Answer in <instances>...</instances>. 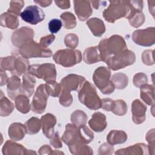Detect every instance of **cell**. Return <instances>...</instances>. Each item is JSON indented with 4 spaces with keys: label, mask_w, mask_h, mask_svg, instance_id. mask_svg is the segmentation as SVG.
Returning a JSON list of instances; mask_svg holds the SVG:
<instances>
[{
    "label": "cell",
    "mask_w": 155,
    "mask_h": 155,
    "mask_svg": "<svg viewBox=\"0 0 155 155\" xmlns=\"http://www.w3.org/2000/svg\"><path fill=\"white\" fill-rule=\"evenodd\" d=\"M152 51L150 50H146L144 51L142 55V59L143 62L148 65H153L154 64L153 58H150V56H153V53H151Z\"/></svg>",
    "instance_id": "bcb514c9"
},
{
    "label": "cell",
    "mask_w": 155,
    "mask_h": 155,
    "mask_svg": "<svg viewBox=\"0 0 155 155\" xmlns=\"http://www.w3.org/2000/svg\"><path fill=\"white\" fill-rule=\"evenodd\" d=\"M87 25L95 36L100 37L105 31V25L103 21L99 18H93L90 19L87 21Z\"/></svg>",
    "instance_id": "d4e9b609"
},
{
    "label": "cell",
    "mask_w": 155,
    "mask_h": 155,
    "mask_svg": "<svg viewBox=\"0 0 155 155\" xmlns=\"http://www.w3.org/2000/svg\"><path fill=\"white\" fill-rule=\"evenodd\" d=\"M114 105V101L109 99V98H105L102 99V107L104 110L107 111H111L113 109Z\"/></svg>",
    "instance_id": "f6af8a7d"
},
{
    "label": "cell",
    "mask_w": 155,
    "mask_h": 155,
    "mask_svg": "<svg viewBox=\"0 0 155 155\" xmlns=\"http://www.w3.org/2000/svg\"><path fill=\"white\" fill-rule=\"evenodd\" d=\"M94 138L93 133L86 126H76L68 124L62 136V141L67 144L71 153L73 154H91L93 150L86 145Z\"/></svg>",
    "instance_id": "6da1fadb"
},
{
    "label": "cell",
    "mask_w": 155,
    "mask_h": 155,
    "mask_svg": "<svg viewBox=\"0 0 155 155\" xmlns=\"http://www.w3.org/2000/svg\"><path fill=\"white\" fill-rule=\"evenodd\" d=\"M62 25V21L58 19H52L50 21V22L48 24L49 31L52 34H54L58 32L61 30Z\"/></svg>",
    "instance_id": "7bdbcfd3"
},
{
    "label": "cell",
    "mask_w": 155,
    "mask_h": 155,
    "mask_svg": "<svg viewBox=\"0 0 155 155\" xmlns=\"http://www.w3.org/2000/svg\"><path fill=\"white\" fill-rule=\"evenodd\" d=\"M34 31L28 27H24L16 30L12 36V42L13 45L20 47L25 43L32 41L34 37Z\"/></svg>",
    "instance_id": "4fadbf2b"
},
{
    "label": "cell",
    "mask_w": 155,
    "mask_h": 155,
    "mask_svg": "<svg viewBox=\"0 0 155 155\" xmlns=\"http://www.w3.org/2000/svg\"><path fill=\"white\" fill-rule=\"evenodd\" d=\"M90 127L94 131H102L107 126L105 116L100 112L94 113L91 119L88 121Z\"/></svg>",
    "instance_id": "ffe728a7"
},
{
    "label": "cell",
    "mask_w": 155,
    "mask_h": 155,
    "mask_svg": "<svg viewBox=\"0 0 155 155\" xmlns=\"http://www.w3.org/2000/svg\"><path fill=\"white\" fill-rule=\"evenodd\" d=\"M20 16L24 21L31 25H36L44 19L45 14L37 5H29L21 13Z\"/></svg>",
    "instance_id": "8fae6325"
},
{
    "label": "cell",
    "mask_w": 155,
    "mask_h": 155,
    "mask_svg": "<svg viewBox=\"0 0 155 155\" xmlns=\"http://www.w3.org/2000/svg\"><path fill=\"white\" fill-rule=\"evenodd\" d=\"M148 150L147 146L144 143H136L132 146L128 147L125 148L118 150L115 154H148L146 152Z\"/></svg>",
    "instance_id": "603a6c76"
},
{
    "label": "cell",
    "mask_w": 155,
    "mask_h": 155,
    "mask_svg": "<svg viewBox=\"0 0 155 155\" xmlns=\"http://www.w3.org/2000/svg\"><path fill=\"white\" fill-rule=\"evenodd\" d=\"M50 96L46 84H41L36 89L31 102V110L38 114L42 113L46 108L47 102Z\"/></svg>",
    "instance_id": "30bf717a"
},
{
    "label": "cell",
    "mask_w": 155,
    "mask_h": 155,
    "mask_svg": "<svg viewBox=\"0 0 155 155\" xmlns=\"http://www.w3.org/2000/svg\"><path fill=\"white\" fill-rule=\"evenodd\" d=\"M148 81L147 76L143 73H139L134 76L133 84L137 87H140L142 85L147 84Z\"/></svg>",
    "instance_id": "ee69618b"
},
{
    "label": "cell",
    "mask_w": 155,
    "mask_h": 155,
    "mask_svg": "<svg viewBox=\"0 0 155 155\" xmlns=\"http://www.w3.org/2000/svg\"><path fill=\"white\" fill-rule=\"evenodd\" d=\"M15 107L22 113H27L30 110V100L28 97L23 94H18L15 99Z\"/></svg>",
    "instance_id": "f546056e"
},
{
    "label": "cell",
    "mask_w": 155,
    "mask_h": 155,
    "mask_svg": "<svg viewBox=\"0 0 155 155\" xmlns=\"http://www.w3.org/2000/svg\"><path fill=\"white\" fill-rule=\"evenodd\" d=\"M25 126L27 130V133L34 134L39 131L41 127V122L38 118L33 117L26 122Z\"/></svg>",
    "instance_id": "d6a6232c"
},
{
    "label": "cell",
    "mask_w": 155,
    "mask_h": 155,
    "mask_svg": "<svg viewBox=\"0 0 155 155\" xmlns=\"http://www.w3.org/2000/svg\"><path fill=\"white\" fill-rule=\"evenodd\" d=\"M111 81L113 82L114 88H116L117 89H123L125 88L128 82L127 76L122 73H118L113 74Z\"/></svg>",
    "instance_id": "1f68e13d"
},
{
    "label": "cell",
    "mask_w": 155,
    "mask_h": 155,
    "mask_svg": "<svg viewBox=\"0 0 155 155\" xmlns=\"http://www.w3.org/2000/svg\"><path fill=\"white\" fill-rule=\"evenodd\" d=\"M63 21L64 27L67 29L73 28L76 25V18L71 12H66L62 13L60 16Z\"/></svg>",
    "instance_id": "836d02e7"
},
{
    "label": "cell",
    "mask_w": 155,
    "mask_h": 155,
    "mask_svg": "<svg viewBox=\"0 0 155 155\" xmlns=\"http://www.w3.org/2000/svg\"><path fill=\"white\" fill-rule=\"evenodd\" d=\"M101 61H106L113 56L117 55L127 49L124 38L119 35H113L109 38L101 40L97 46Z\"/></svg>",
    "instance_id": "7a4b0ae2"
},
{
    "label": "cell",
    "mask_w": 155,
    "mask_h": 155,
    "mask_svg": "<svg viewBox=\"0 0 155 155\" xmlns=\"http://www.w3.org/2000/svg\"><path fill=\"white\" fill-rule=\"evenodd\" d=\"M136 60L134 53L127 49L123 52L109 58L106 61L108 68L112 70H117L127 66L132 65Z\"/></svg>",
    "instance_id": "9c48e42d"
},
{
    "label": "cell",
    "mask_w": 155,
    "mask_h": 155,
    "mask_svg": "<svg viewBox=\"0 0 155 155\" xmlns=\"http://www.w3.org/2000/svg\"><path fill=\"white\" fill-rule=\"evenodd\" d=\"M73 102V97L70 91L62 90H61L59 97L60 104L64 107H69Z\"/></svg>",
    "instance_id": "ab89813d"
},
{
    "label": "cell",
    "mask_w": 155,
    "mask_h": 155,
    "mask_svg": "<svg viewBox=\"0 0 155 155\" xmlns=\"http://www.w3.org/2000/svg\"><path fill=\"white\" fill-rule=\"evenodd\" d=\"M131 25L135 28H137L142 25L145 21V16L142 12L135 13L128 19Z\"/></svg>",
    "instance_id": "74e56055"
},
{
    "label": "cell",
    "mask_w": 155,
    "mask_h": 155,
    "mask_svg": "<svg viewBox=\"0 0 155 155\" xmlns=\"http://www.w3.org/2000/svg\"><path fill=\"white\" fill-rule=\"evenodd\" d=\"M146 110L147 107L139 99H136L133 102L131 107L132 119L135 124H139L144 122Z\"/></svg>",
    "instance_id": "e0dca14e"
},
{
    "label": "cell",
    "mask_w": 155,
    "mask_h": 155,
    "mask_svg": "<svg viewBox=\"0 0 155 155\" xmlns=\"http://www.w3.org/2000/svg\"><path fill=\"white\" fill-rule=\"evenodd\" d=\"M55 39V36L54 35H50L44 37H42L40 40L39 44L44 47H47L50 45Z\"/></svg>",
    "instance_id": "c3c4849f"
},
{
    "label": "cell",
    "mask_w": 155,
    "mask_h": 155,
    "mask_svg": "<svg viewBox=\"0 0 155 155\" xmlns=\"http://www.w3.org/2000/svg\"><path fill=\"white\" fill-rule=\"evenodd\" d=\"M127 139V134L120 130H111L107 137L108 143L111 145L124 143Z\"/></svg>",
    "instance_id": "83f0119b"
},
{
    "label": "cell",
    "mask_w": 155,
    "mask_h": 155,
    "mask_svg": "<svg viewBox=\"0 0 155 155\" xmlns=\"http://www.w3.org/2000/svg\"><path fill=\"white\" fill-rule=\"evenodd\" d=\"M87 118L86 114L81 110H76L71 115V121L76 126L85 125Z\"/></svg>",
    "instance_id": "e575fe53"
},
{
    "label": "cell",
    "mask_w": 155,
    "mask_h": 155,
    "mask_svg": "<svg viewBox=\"0 0 155 155\" xmlns=\"http://www.w3.org/2000/svg\"><path fill=\"white\" fill-rule=\"evenodd\" d=\"M29 62L27 59L24 57H16L13 71L12 74L21 76L23 73H26V71L28 69Z\"/></svg>",
    "instance_id": "f1b7e54d"
},
{
    "label": "cell",
    "mask_w": 155,
    "mask_h": 155,
    "mask_svg": "<svg viewBox=\"0 0 155 155\" xmlns=\"http://www.w3.org/2000/svg\"><path fill=\"white\" fill-rule=\"evenodd\" d=\"M78 98L81 103L90 110H96L101 108L102 100L99 97L95 87L89 82L85 81L81 88Z\"/></svg>",
    "instance_id": "3957f363"
},
{
    "label": "cell",
    "mask_w": 155,
    "mask_h": 155,
    "mask_svg": "<svg viewBox=\"0 0 155 155\" xmlns=\"http://www.w3.org/2000/svg\"><path fill=\"white\" fill-rule=\"evenodd\" d=\"M19 53L22 57L28 59L32 58H47L52 55V51L35 41H30L19 47Z\"/></svg>",
    "instance_id": "52a82bcc"
},
{
    "label": "cell",
    "mask_w": 155,
    "mask_h": 155,
    "mask_svg": "<svg viewBox=\"0 0 155 155\" xmlns=\"http://www.w3.org/2000/svg\"><path fill=\"white\" fill-rule=\"evenodd\" d=\"M54 2L56 5L61 8L67 9L70 7V2L69 1H55Z\"/></svg>",
    "instance_id": "816d5d0a"
},
{
    "label": "cell",
    "mask_w": 155,
    "mask_h": 155,
    "mask_svg": "<svg viewBox=\"0 0 155 155\" xmlns=\"http://www.w3.org/2000/svg\"><path fill=\"white\" fill-rule=\"evenodd\" d=\"M25 133H27L25 126L21 123H13L8 128V136L12 140L18 141L22 139Z\"/></svg>",
    "instance_id": "44dd1931"
},
{
    "label": "cell",
    "mask_w": 155,
    "mask_h": 155,
    "mask_svg": "<svg viewBox=\"0 0 155 155\" xmlns=\"http://www.w3.org/2000/svg\"><path fill=\"white\" fill-rule=\"evenodd\" d=\"M85 81L84 77L75 74H70L61 80L60 85L62 90L68 91H76L81 89Z\"/></svg>",
    "instance_id": "5bb4252c"
},
{
    "label": "cell",
    "mask_w": 155,
    "mask_h": 155,
    "mask_svg": "<svg viewBox=\"0 0 155 155\" xmlns=\"http://www.w3.org/2000/svg\"><path fill=\"white\" fill-rule=\"evenodd\" d=\"M83 60L87 64H94L101 61L97 46L90 47L85 49L83 54Z\"/></svg>",
    "instance_id": "484cf974"
},
{
    "label": "cell",
    "mask_w": 155,
    "mask_h": 155,
    "mask_svg": "<svg viewBox=\"0 0 155 155\" xmlns=\"http://www.w3.org/2000/svg\"><path fill=\"white\" fill-rule=\"evenodd\" d=\"M47 88L49 94L53 97H58L60 95L62 88L60 84L56 83V82L51 84L46 83Z\"/></svg>",
    "instance_id": "b9f144b4"
},
{
    "label": "cell",
    "mask_w": 155,
    "mask_h": 155,
    "mask_svg": "<svg viewBox=\"0 0 155 155\" xmlns=\"http://www.w3.org/2000/svg\"><path fill=\"white\" fill-rule=\"evenodd\" d=\"M24 5L23 1H11L10 2V7L7 12L12 13L16 16H19L21 9Z\"/></svg>",
    "instance_id": "f35d334b"
},
{
    "label": "cell",
    "mask_w": 155,
    "mask_h": 155,
    "mask_svg": "<svg viewBox=\"0 0 155 155\" xmlns=\"http://www.w3.org/2000/svg\"><path fill=\"white\" fill-rule=\"evenodd\" d=\"M140 97L148 105H154V87L151 85L144 84L140 87Z\"/></svg>",
    "instance_id": "4316f807"
},
{
    "label": "cell",
    "mask_w": 155,
    "mask_h": 155,
    "mask_svg": "<svg viewBox=\"0 0 155 155\" xmlns=\"http://www.w3.org/2000/svg\"><path fill=\"white\" fill-rule=\"evenodd\" d=\"M23 83L20 88L21 94L30 97L34 93L36 80L35 76L28 71L24 73L22 78Z\"/></svg>",
    "instance_id": "d6986e66"
},
{
    "label": "cell",
    "mask_w": 155,
    "mask_h": 155,
    "mask_svg": "<svg viewBox=\"0 0 155 155\" xmlns=\"http://www.w3.org/2000/svg\"><path fill=\"white\" fill-rule=\"evenodd\" d=\"M0 24L2 27L16 29L19 24L18 16L8 12L4 13L1 15Z\"/></svg>",
    "instance_id": "cb8c5ba5"
},
{
    "label": "cell",
    "mask_w": 155,
    "mask_h": 155,
    "mask_svg": "<svg viewBox=\"0 0 155 155\" xmlns=\"http://www.w3.org/2000/svg\"><path fill=\"white\" fill-rule=\"evenodd\" d=\"M74 12L81 21H85L92 14L90 1H74Z\"/></svg>",
    "instance_id": "9a60e30c"
},
{
    "label": "cell",
    "mask_w": 155,
    "mask_h": 155,
    "mask_svg": "<svg viewBox=\"0 0 155 155\" xmlns=\"http://www.w3.org/2000/svg\"><path fill=\"white\" fill-rule=\"evenodd\" d=\"M2 154L5 155L9 154H36V152L28 151L21 144L16 143L12 140H7L2 149Z\"/></svg>",
    "instance_id": "2e32d148"
},
{
    "label": "cell",
    "mask_w": 155,
    "mask_h": 155,
    "mask_svg": "<svg viewBox=\"0 0 155 155\" xmlns=\"http://www.w3.org/2000/svg\"><path fill=\"white\" fill-rule=\"evenodd\" d=\"M1 99H0V115L2 117L8 116L13 110L14 104L10 101L3 94V92L1 90Z\"/></svg>",
    "instance_id": "4dcf8cb0"
},
{
    "label": "cell",
    "mask_w": 155,
    "mask_h": 155,
    "mask_svg": "<svg viewBox=\"0 0 155 155\" xmlns=\"http://www.w3.org/2000/svg\"><path fill=\"white\" fill-rule=\"evenodd\" d=\"M154 28L149 27L143 30H137L133 33L132 39L137 45L150 46L154 44Z\"/></svg>",
    "instance_id": "7c38bea8"
},
{
    "label": "cell",
    "mask_w": 155,
    "mask_h": 155,
    "mask_svg": "<svg viewBox=\"0 0 155 155\" xmlns=\"http://www.w3.org/2000/svg\"><path fill=\"white\" fill-rule=\"evenodd\" d=\"M21 87V79L16 76H13L10 78L7 82V94L8 96L13 100L19 94L20 88Z\"/></svg>",
    "instance_id": "7402d4cb"
},
{
    "label": "cell",
    "mask_w": 155,
    "mask_h": 155,
    "mask_svg": "<svg viewBox=\"0 0 155 155\" xmlns=\"http://www.w3.org/2000/svg\"><path fill=\"white\" fill-rule=\"evenodd\" d=\"M47 151V152L45 153V154H51L50 151H51L53 154H56V153H58V154H59H59H64L62 152H54V151H53L52 150H51V148H50V147H49V146L47 145H45L41 147L40 148V149L39 150V153L40 154H42V153H43L44 151Z\"/></svg>",
    "instance_id": "f907efd6"
},
{
    "label": "cell",
    "mask_w": 155,
    "mask_h": 155,
    "mask_svg": "<svg viewBox=\"0 0 155 155\" xmlns=\"http://www.w3.org/2000/svg\"><path fill=\"white\" fill-rule=\"evenodd\" d=\"M41 122L43 133L47 137L51 138L54 134V127L56 123L55 116L50 113H47L42 116Z\"/></svg>",
    "instance_id": "ac0fdd59"
},
{
    "label": "cell",
    "mask_w": 155,
    "mask_h": 155,
    "mask_svg": "<svg viewBox=\"0 0 155 155\" xmlns=\"http://www.w3.org/2000/svg\"><path fill=\"white\" fill-rule=\"evenodd\" d=\"M114 150L113 145L110 143H104L101 145L99 148V154H112Z\"/></svg>",
    "instance_id": "7dc6e473"
},
{
    "label": "cell",
    "mask_w": 155,
    "mask_h": 155,
    "mask_svg": "<svg viewBox=\"0 0 155 155\" xmlns=\"http://www.w3.org/2000/svg\"><path fill=\"white\" fill-rule=\"evenodd\" d=\"M28 71L34 76L44 79L47 84L56 82V70L55 65L53 64L45 63L39 65H31L29 66Z\"/></svg>",
    "instance_id": "ba28073f"
},
{
    "label": "cell",
    "mask_w": 155,
    "mask_h": 155,
    "mask_svg": "<svg viewBox=\"0 0 155 155\" xmlns=\"http://www.w3.org/2000/svg\"><path fill=\"white\" fill-rule=\"evenodd\" d=\"M107 8L103 12L105 19L113 23L115 21L127 16L129 12L128 1H110Z\"/></svg>",
    "instance_id": "277c9868"
},
{
    "label": "cell",
    "mask_w": 155,
    "mask_h": 155,
    "mask_svg": "<svg viewBox=\"0 0 155 155\" xmlns=\"http://www.w3.org/2000/svg\"><path fill=\"white\" fill-rule=\"evenodd\" d=\"M51 138V139L50 140V143L54 148H59L62 147V143H61V142L59 137V133L58 132H56Z\"/></svg>",
    "instance_id": "681fc988"
},
{
    "label": "cell",
    "mask_w": 155,
    "mask_h": 155,
    "mask_svg": "<svg viewBox=\"0 0 155 155\" xmlns=\"http://www.w3.org/2000/svg\"><path fill=\"white\" fill-rule=\"evenodd\" d=\"M110 78V69L105 67L97 68L93 75V79L96 86L105 94L112 93L114 90V86Z\"/></svg>",
    "instance_id": "5b68a950"
},
{
    "label": "cell",
    "mask_w": 155,
    "mask_h": 155,
    "mask_svg": "<svg viewBox=\"0 0 155 155\" xmlns=\"http://www.w3.org/2000/svg\"><path fill=\"white\" fill-rule=\"evenodd\" d=\"M16 58V56H10L5 58H1L0 63L1 70L4 71L8 70L12 72L13 70Z\"/></svg>",
    "instance_id": "d590c367"
},
{
    "label": "cell",
    "mask_w": 155,
    "mask_h": 155,
    "mask_svg": "<svg viewBox=\"0 0 155 155\" xmlns=\"http://www.w3.org/2000/svg\"><path fill=\"white\" fill-rule=\"evenodd\" d=\"M64 43L67 47L74 49L78 45V37L74 33H70L65 36Z\"/></svg>",
    "instance_id": "60d3db41"
},
{
    "label": "cell",
    "mask_w": 155,
    "mask_h": 155,
    "mask_svg": "<svg viewBox=\"0 0 155 155\" xmlns=\"http://www.w3.org/2000/svg\"><path fill=\"white\" fill-rule=\"evenodd\" d=\"M8 80V79L5 71L1 70V86H2L7 84Z\"/></svg>",
    "instance_id": "f5cc1de1"
},
{
    "label": "cell",
    "mask_w": 155,
    "mask_h": 155,
    "mask_svg": "<svg viewBox=\"0 0 155 155\" xmlns=\"http://www.w3.org/2000/svg\"><path fill=\"white\" fill-rule=\"evenodd\" d=\"M111 111L116 115L123 116L127 111V105L123 100L114 101V105Z\"/></svg>",
    "instance_id": "8d00e7d4"
},
{
    "label": "cell",
    "mask_w": 155,
    "mask_h": 155,
    "mask_svg": "<svg viewBox=\"0 0 155 155\" xmlns=\"http://www.w3.org/2000/svg\"><path fill=\"white\" fill-rule=\"evenodd\" d=\"M53 58L56 63L65 67H70L81 61L82 54L78 50L67 48L57 51Z\"/></svg>",
    "instance_id": "8992f818"
},
{
    "label": "cell",
    "mask_w": 155,
    "mask_h": 155,
    "mask_svg": "<svg viewBox=\"0 0 155 155\" xmlns=\"http://www.w3.org/2000/svg\"><path fill=\"white\" fill-rule=\"evenodd\" d=\"M34 2L43 7L49 6L52 2L51 1H34Z\"/></svg>",
    "instance_id": "db71d44e"
},
{
    "label": "cell",
    "mask_w": 155,
    "mask_h": 155,
    "mask_svg": "<svg viewBox=\"0 0 155 155\" xmlns=\"http://www.w3.org/2000/svg\"><path fill=\"white\" fill-rule=\"evenodd\" d=\"M100 2H101L100 1H90V3H91L93 4L92 5L96 9H97L99 8V6L100 5V4H99Z\"/></svg>",
    "instance_id": "11a10c76"
}]
</instances>
